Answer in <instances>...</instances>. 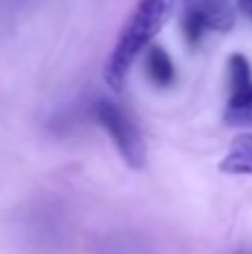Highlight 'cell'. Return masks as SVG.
Masks as SVG:
<instances>
[{"label":"cell","instance_id":"5b68a950","mask_svg":"<svg viewBox=\"0 0 252 254\" xmlns=\"http://www.w3.org/2000/svg\"><path fill=\"white\" fill-rule=\"evenodd\" d=\"M145 71L150 76V80L156 87H170L177 78V71H174V63L168 56L163 47L159 45H150L145 52Z\"/></svg>","mask_w":252,"mask_h":254},{"label":"cell","instance_id":"6da1fadb","mask_svg":"<svg viewBox=\"0 0 252 254\" xmlns=\"http://www.w3.org/2000/svg\"><path fill=\"white\" fill-rule=\"evenodd\" d=\"M174 4L177 0H138L105 63L103 78L107 87H112L114 92H121L125 87L132 65L150 47L156 34H161V29L168 25Z\"/></svg>","mask_w":252,"mask_h":254},{"label":"cell","instance_id":"52a82bcc","mask_svg":"<svg viewBox=\"0 0 252 254\" xmlns=\"http://www.w3.org/2000/svg\"><path fill=\"white\" fill-rule=\"evenodd\" d=\"M228 78H230V92H244L252 87L250 63L244 54H232L228 58Z\"/></svg>","mask_w":252,"mask_h":254},{"label":"cell","instance_id":"277c9868","mask_svg":"<svg viewBox=\"0 0 252 254\" xmlns=\"http://www.w3.org/2000/svg\"><path fill=\"white\" fill-rule=\"evenodd\" d=\"M219 172L232 176H252V134H239L228 154L219 161Z\"/></svg>","mask_w":252,"mask_h":254},{"label":"cell","instance_id":"ba28073f","mask_svg":"<svg viewBox=\"0 0 252 254\" xmlns=\"http://www.w3.org/2000/svg\"><path fill=\"white\" fill-rule=\"evenodd\" d=\"M237 9H239L246 18L252 20V0H237Z\"/></svg>","mask_w":252,"mask_h":254},{"label":"cell","instance_id":"7a4b0ae2","mask_svg":"<svg viewBox=\"0 0 252 254\" xmlns=\"http://www.w3.org/2000/svg\"><path fill=\"white\" fill-rule=\"evenodd\" d=\"M94 119L107 131L112 138L119 156L127 163L132 170H143L147 163V149L138 127L132 123L127 114L112 101H96L94 103Z\"/></svg>","mask_w":252,"mask_h":254},{"label":"cell","instance_id":"8992f818","mask_svg":"<svg viewBox=\"0 0 252 254\" xmlns=\"http://www.w3.org/2000/svg\"><path fill=\"white\" fill-rule=\"evenodd\" d=\"M223 121L232 127H252V87L244 92H230Z\"/></svg>","mask_w":252,"mask_h":254},{"label":"cell","instance_id":"3957f363","mask_svg":"<svg viewBox=\"0 0 252 254\" xmlns=\"http://www.w3.org/2000/svg\"><path fill=\"white\" fill-rule=\"evenodd\" d=\"M181 27L190 45H199L205 31L226 34L235 27V9L230 0H181Z\"/></svg>","mask_w":252,"mask_h":254}]
</instances>
